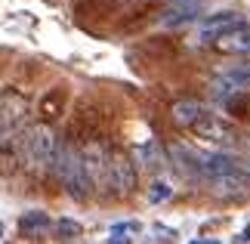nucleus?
<instances>
[{
    "instance_id": "19",
    "label": "nucleus",
    "mask_w": 250,
    "mask_h": 244,
    "mask_svg": "<svg viewBox=\"0 0 250 244\" xmlns=\"http://www.w3.org/2000/svg\"><path fill=\"white\" fill-rule=\"evenodd\" d=\"M108 244H130L127 235H108Z\"/></svg>"
},
{
    "instance_id": "2",
    "label": "nucleus",
    "mask_w": 250,
    "mask_h": 244,
    "mask_svg": "<svg viewBox=\"0 0 250 244\" xmlns=\"http://www.w3.org/2000/svg\"><path fill=\"white\" fill-rule=\"evenodd\" d=\"M59 149L62 145L56 142V133L46 124H34L31 130L25 133V139H22L25 161H28V167H34V170H46L50 164H56Z\"/></svg>"
},
{
    "instance_id": "18",
    "label": "nucleus",
    "mask_w": 250,
    "mask_h": 244,
    "mask_svg": "<svg viewBox=\"0 0 250 244\" xmlns=\"http://www.w3.org/2000/svg\"><path fill=\"white\" fill-rule=\"evenodd\" d=\"M235 173H241L244 179H250V158H238L235 161Z\"/></svg>"
},
{
    "instance_id": "3",
    "label": "nucleus",
    "mask_w": 250,
    "mask_h": 244,
    "mask_svg": "<svg viewBox=\"0 0 250 244\" xmlns=\"http://www.w3.org/2000/svg\"><path fill=\"white\" fill-rule=\"evenodd\" d=\"M195 136L210 142L213 152H223V149H229V145L235 142V130L223 118H216V114H204V118L195 124Z\"/></svg>"
},
{
    "instance_id": "14",
    "label": "nucleus",
    "mask_w": 250,
    "mask_h": 244,
    "mask_svg": "<svg viewBox=\"0 0 250 244\" xmlns=\"http://www.w3.org/2000/svg\"><path fill=\"white\" fill-rule=\"evenodd\" d=\"M136 161L142 164V167H155L158 164V158H161V152H158V145L155 142H142V145H136Z\"/></svg>"
},
{
    "instance_id": "12",
    "label": "nucleus",
    "mask_w": 250,
    "mask_h": 244,
    "mask_svg": "<svg viewBox=\"0 0 250 244\" xmlns=\"http://www.w3.org/2000/svg\"><path fill=\"white\" fill-rule=\"evenodd\" d=\"M204 109H201V102L195 99H179V102H173V109H170V118L176 127H188V130H195V124L204 118Z\"/></svg>"
},
{
    "instance_id": "10",
    "label": "nucleus",
    "mask_w": 250,
    "mask_h": 244,
    "mask_svg": "<svg viewBox=\"0 0 250 244\" xmlns=\"http://www.w3.org/2000/svg\"><path fill=\"white\" fill-rule=\"evenodd\" d=\"M201 9H204V0H173V3L164 9V16H161V25L164 28L186 25V22L201 16Z\"/></svg>"
},
{
    "instance_id": "4",
    "label": "nucleus",
    "mask_w": 250,
    "mask_h": 244,
    "mask_svg": "<svg viewBox=\"0 0 250 244\" xmlns=\"http://www.w3.org/2000/svg\"><path fill=\"white\" fill-rule=\"evenodd\" d=\"M111 185L118 195H130L133 185H136V164H133L124 152H111L108 158V179H105Z\"/></svg>"
},
{
    "instance_id": "20",
    "label": "nucleus",
    "mask_w": 250,
    "mask_h": 244,
    "mask_svg": "<svg viewBox=\"0 0 250 244\" xmlns=\"http://www.w3.org/2000/svg\"><path fill=\"white\" fill-rule=\"evenodd\" d=\"M244 238H247V241H250V226H247V229H244Z\"/></svg>"
},
{
    "instance_id": "1",
    "label": "nucleus",
    "mask_w": 250,
    "mask_h": 244,
    "mask_svg": "<svg viewBox=\"0 0 250 244\" xmlns=\"http://www.w3.org/2000/svg\"><path fill=\"white\" fill-rule=\"evenodd\" d=\"M56 173H59L65 192H68L74 201H86V198H90L93 177H90V170H86L81 152L62 145V149H59V158H56Z\"/></svg>"
},
{
    "instance_id": "17",
    "label": "nucleus",
    "mask_w": 250,
    "mask_h": 244,
    "mask_svg": "<svg viewBox=\"0 0 250 244\" xmlns=\"http://www.w3.org/2000/svg\"><path fill=\"white\" fill-rule=\"evenodd\" d=\"M136 232H139V222H114L108 235H136Z\"/></svg>"
},
{
    "instance_id": "11",
    "label": "nucleus",
    "mask_w": 250,
    "mask_h": 244,
    "mask_svg": "<svg viewBox=\"0 0 250 244\" xmlns=\"http://www.w3.org/2000/svg\"><path fill=\"white\" fill-rule=\"evenodd\" d=\"M216 77H219V81H226L235 93H247L250 90V59H241V62H235V65L219 68Z\"/></svg>"
},
{
    "instance_id": "6",
    "label": "nucleus",
    "mask_w": 250,
    "mask_h": 244,
    "mask_svg": "<svg viewBox=\"0 0 250 244\" xmlns=\"http://www.w3.org/2000/svg\"><path fill=\"white\" fill-rule=\"evenodd\" d=\"M244 25H247V19L241 13H235V9H223V13H213V16H207L204 22H201V41L210 44V41H216L219 34L235 31V28H244Z\"/></svg>"
},
{
    "instance_id": "22",
    "label": "nucleus",
    "mask_w": 250,
    "mask_h": 244,
    "mask_svg": "<svg viewBox=\"0 0 250 244\" xmlns=\"http://www.w3.org/2000/svg\"><path fill=\"white\" fill-rule=\"evenodd\" d=\"M191 244H201V241H191Z\"/></svg>"
},
{
    "instance_id": "16",
    "label": "nucleus",
    "mask_w": 250,
    "mask_h": 244,
    "mask_svg": "<svg viewBox=\"0 0 250 244\" xmlns=\"http://www.w3.org/2000/svg\"><path fill=\"white\" fill-rule=\"evenodd\" d=\"M170 195H173L170 185H167L164 179H155V182H151V189H148V201H151V204H161V201H167Z\"/></svg>"
},
{
    "instance_id": "5",
    "label": "nucleus",
    "mask_w": 250,
    "mask_h": 244,
    "mask_svg": "<svg viewBox=\"0 0 250 244\" xmlns=\"http://www.w3.org/2000/svg\"><path fill=\"white\" fill-rule=\"evenodd\" d=\"M170 161L176 164V170L182 173V177H188V179H204V155L195 152L191 145L186 142H170Z\"/></svg>"
},
{
    "instance_id": "7",
    "label": "nucleus",
    "mask_w": 250,
    "mask_h": 244,
    "mask_svg": "<svg viewBox=\"0 0 250 244\" xmlns=\"http://www.w3.org/2000/svg\"><path fill=\"white\" fill-rule=\"evenodd\" d=\"M207 192L213 198H223V201H232V198H244L250 195V179H244L241 173H223L216 179H207Z\"/></svg>"
},
{
    "instance_id": "8",
    "label": "nucleus",
    "mask_w": 250,
    "mask_h": 244,
    "mask_svg": "<svg viewBox=\"0 0 250 244\" xmlns=\"http://www.w3.org/2000/svg\"><path fill=\"white\" fill-rule=\"evenodd\" d=\"M207 46L216 50V53H223V56H250V25L219 34L216 41H210Z\"/></svg>"
},
{
    "instance_id": "21",
    "label": "nucleus",
    "mask_w": 250,
    "mask_h": 244,
    "mask_svg": "<svg viewBox=\"0 0 250 244\" xmlns=\"http://www.w3.org/2000/svg\"><path fill=\"white\" fill-rule=\"evenodd\" d=\"M207 244H219V241H207Z\"/></svg>"
},
{
    "instance_id": "13",
    "label": "nucleus",
    "mask_w": 250,
    "mask_h": 244,
    "mask_svg": "<svg viewBox=\"0 0 250 244\" xmlns=\"http://www.w3.org/2000/svg\"><path fill=\"white\" fill-rule=\"evenodd\" d=\"M19 222H22L25 232H37V235L50 232V226H53L50 217H46L43 210H28V213H22V220H19Z\"/></svg>"
},
{
    "instance_id": "9",
    "label": "nucleus",
    "mask_w": 250,
    "mask_h": 244,
    "mask_svg": "<svg viewBox=\"0 0 250 244\" xmlns=\"http://www.w3.org/2000/svg\"><path fill=\"white\" fill-rule=\"evenodd\" d=\"M28 114V99L19 93H3V118H0V130H3V139H9V133L19 130V124L25 121Z\"/></svg>"
},
{
    "instance_id": "15",
    "label": "nucleus",
    "mask_w": 250,
    "mask_h": 244,
    "mask_svg": "<svg viewBox=\"0 0 250 244\" xmlns=\"http://www.w3.org/2000/svg\"><path fill=\"white\" fill-rule=\"evenodd\" d=\"M81 222L78 220H68V217H62L59 222H56V235H59V238H78L81 235Z\"/></svg>"
}]
</instances>
